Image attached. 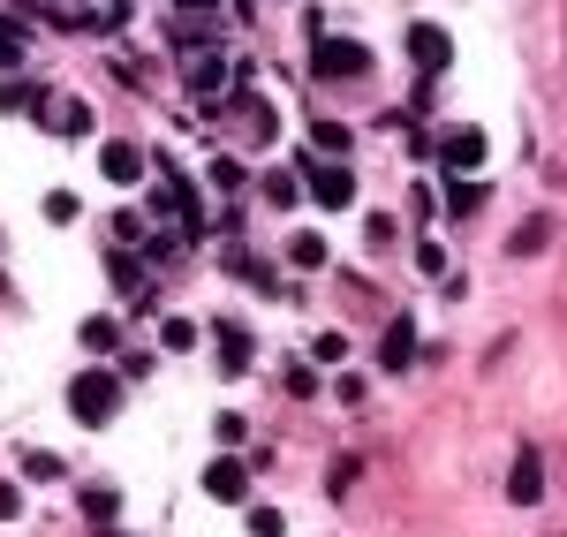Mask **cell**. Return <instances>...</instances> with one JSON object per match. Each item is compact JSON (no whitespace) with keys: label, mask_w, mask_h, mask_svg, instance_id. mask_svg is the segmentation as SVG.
<instances>
[{"label":"cell","mask_w":567,"mask_h":537,"mask_svg":"<svg viewBox=\"0 0 567 537\" xmlns=\"http://www.w3.org/2000/svg\"><path fill=\"white\" fill-rule=\"evenodd\" d=\"M310 69H318V76H363V69H371V53H363L356 38H326V31H318V46H310Z\"/></svg>","instance_id":"3"},{"label":"cell","mask_w":567,"mask_h":537,"mask_svg":"<svg viewBox=\"0 0 567 537\" xmlns=\"http://www.w3.org/2000/svg\"><path fill=\"white\" fill-rule=\"evenodd\" d=\"M76 212H84V205H76V197H69V190H53V197H46V220H53V227H69V220H76Z\"/></svg>","instance_id":"21"},{"label":"cell","mask_w":567,"mask_h":537,"mask_svg":"<svg viewBox=\"0 0 567 537\" xmlns=\"http://www.w3.org/2000/svg\"><path fill=\"white\" fill-rule=\"evenodd\" d=\"M23 477H31V485H46V477H61V462H53L46 447H31V454H23Z\"/></svg>","instance_id":"19"},{"label":"cell","mask_w":567,"mask_h":537,"mask_svg":"<svg viewBox=\"0 0 567 537\" xmlns=\"http://www.w3.org/2000/svg\"><path fill=\"white\" fill-rule=\"evenodd\" d=\"M303 174H310L303 190L318 197L326 212H348V205H356V174H348V167H303Z\"/></svg>","instance_id":"4"},{"label":"cell","mask_w":567,"mask_h":537,"mask_svg":"<svg viewBox=\"0 0 567 537\" xmlns=\"http://www.w3.org/2000/svg\"><path fill=\"white\" fill-rule=\"evenodd\" d=\"M205 492L212 500H242V492H250V469H242L235 454H220V462H205Z\"/></svg>","instance_id":"8"},{"label":"cell","mask_w":567,"mask_h":537,"mask_svg":"<svg viewBox=\"0 0 567 537\" xmlns=\"http://www.w3.org/2000/svg\"><path fill=\"white\" fill-rule=\"evenodd\" d=\"M159 341H167V348H197V326H189V318H167V326H159Z\"/></svg>","instance_id":"22"},{"label":"cell","mask_w":567,"mask_h":537,"mask_svg":"<svg viewBox=\"0 0 567 537\" xmlns=\"http://www.w3.org/2000/svg\"><path fill=\"white\" fill-rule=\"evenodd\" d=\"M69 409H76V424H91V432H99V424H114V409H121V379L114 371H76L69 379Z\"/></svg>","instance_id":"1"},{"label":"cell","mask_w":567,"mask_h":537,"mask_svg":"<svg viewBox=\"0 0 567 537\" xmlns=\"http://www.w3.org/2000/svg\"><path fill=\"white\" fill-rule=\"evenodd\" d=\"M545 235H552V220H530V227L515 235V258H537V250H545Z\"/></svg>","instance_id":"20"},{"label":"cell","mask_w":567,"mask_h":537,"mask_svg":"<svg viewBox=\"0 0 567 537\" xmlns=\"http://www.w3.org/2000/svg\"><path fill=\"white\" fill-rule=\"evenodd\" d=\"M16 507H23V492H16V485H0V515H16Z\"/></svg>","instance_id":"27"},{"label":"cell","mask_w":567,"mask_h":537,"mask_svg":"<svg viewBox=\"0 0 567 537\" xmlns=\"http://www.w3.org/2000/svg\"><path fill=\"white\" fill-rule=\"evenodd\" d=\"M84 348H114V318H84Z\"/></svg>","instance_id":"26"},{"label":"cell","mask_w":567,"mask_h":537,"mask_svg":"<svg viewBox=\"0 0 567 537\" xmlns=\"http://www.w3.org/2000/svg\"><path fill=\"white\" fill-rule=\"evenodd\" d=\"M182 8H212V0H182Z\"/></svg>","instance_id":"28"},{"label":"cell","mask_w":567,"mask_h":537,"mask_svg":"<svg viewBox=\"0 0 567 537\" xmlns=\"http://www.w3.org/2000/svg\"><path fill=\"white\" fill-rule=\"evenodd\" d=\"M212 333H220V348H227L220 371H250V333H242V326H212Z\"/></svg>","instance_id":"11"},{"label":"cell","mask_w":567,"mask_h":537,"mask_svg":"<svg viewBox=\"0 0 567 537\" xmlns=\"http://www.w3.org/2000/svg\"><path fill=\"white\" fill-rule=\"evenodd\" d=\"M507 500H515V507H537V500H545V462H537L530 447L515 454V477H507Z\"/></svg>","instance_id":"7"},{"label":"cell","mask_w":567,"mask_h":537,"mask_svg":"<svg viewBox=\"0 0 567 537\" xmlns=\"http://www.w3.org/2000/svg\"><path fill=\"white\" fill-rule=\"evenodd\" d=\"M31 106H38L31 84H0V114H31Z\"/></svg>","instance_id":"18"},{"label":"cell","mask_w":567,"mask_h":537,"mask_svg":"<svg viewBox=\"0 0 567 537\" xmlns=\"http://www.w3.org/2000/svg\"><path fill=\"white\" fill-rule=\"evenodd\" d=\"M363 243L386 250V243H394V220H386V212H371V220H363Z\"/></svg>","instance_id":"23"},{"label":"cell","mask_w":567,"mask_h":537,"mask_svg":"<svg viewBox=\"0 0 567 537\" xmlns=\"http://www.w3.org/2000/svg\"><path fill=\"white\" fill-rule=\"evenodd\" d=\"M106 537H121V530H106Z\"/></svg>","instance_id":"29"},{"label":"cell","mask_w":567,"mask_h":537,"mask_svg":"<svg viewBox=\"0 0 567 537\" xmlns=\"http://www.w3.org/2000/svg\"><path fill=\"white\" fill-rule=\"evenodd\" d=\"M310 137H318V152H348V129H341V122H318Z\"/></svg>","instance_id":"25"},{"label":"cell","mask_w":567,"mask_h":537,"mask_svg":"<svg viewBox=\"0 0 567 537\" xmlns=\"http://www.w3.org/2000/svg\"><path fill=\"white\" fill-rule=\"evenodd\" d=\"M250 537H288V515L280 507H250Z\"/></svg>","instance_id":"16"},{"label":"cell","mask_w":567,"mask_h":537,"mask_svg":"<svg viewBox=\"0 0 567 537\" xmlns=\"http://www.w3.org/2000/svg\"><path fill=\"white\" fill-rule=\"evenodd\" d=\"M53 129H61V137H84V129H91V106L84 99H53Z\"/></svg>","instance_id":"13"},{"label":"cell","mask_w":567,"mask_h":537,"mask_svg":"<svg viewBox=\"0 0 567 537\" xmlns=\"http://www.w3.org/2000/svg\"><path fill=\"white\" fill-rule=\"evenodd\" d=\"M378 364H386V371L416 364V326H409V318H394V326L378 333Z\"/></svg>","instance_id":"9"},{"label":"cell","mask_w":567,"mask_h":537,"mask_svg":"<svg viewBox=\"0 0 567 537\" xmlns=\"http://www.w3.org/2000/svg\"><path fill=\"white\" fill-rule=\"evenodd\" d=\"M310 356H318V364H341L348 341H341V333H318V341H310Z\"/></svg>","instance_id":"24"},{"label":"cell","mask_w":567,"mask_h":537,"mask_svg":"<svg viewBox=\"0 0 567 537\" xmlns=\"http://www.w3.org/2000/svg\"><path fill=\"white\" fill-rule=\"evenodd\" d=\"M114 507H121L114 485H91V492H84V515H91V522H114Z\"/></svg>","instance_id":"15"},{"label":"cell","mask_w":567,"mask_h":537,"mask_svg":"<svg viewBox=\"0 0 567 537\" xmlns=\"http://www.w3.org/2000/svg\"><path fill=\"white\" fill-rule=\"evenodd\" d=\"M409 61H416V69H447V61H454V38L439 31V23H409Z\"/></svg>","instance_id":"5"},{"label":"cell","mask_w":567,"mask_h":537,"mask_svg":"<svg viewBox=\"0 0 567 537\" xmlns=\"http://www.w3.org/2000/svg\"><path fill=\"white\" fill-rule=\"evenodd\" d=\"M477 205H484V182H469V174H447V212H462V220H469Z\"/></svg>","instance_id":"12"},{"label":"cell","mask_w":567,"mask_h":537,"mask_svg":"<svg viewBox=\"0 0 567 537\" xmlns=\"http://www.w3.org/2000/svg\"><path fill=\"white\" fill-rule=\"evenodd\" d=\"M484 152H492V144H484V129H469V122H454L447 137H439V167L447 174H477Z\"/></svg>","instance_id":"2"},{"label":"cell","mask_w":567,"mask_h":537,"mask_svg":"<svg viewBox=\"0 0 567 537\" xmlns=\"http://www.w3.org/2000/svg\"><path fill=\"white\" fill-rule=\"evenodd\" d=\"M288 265H295V273H318V265H326V243H318V235H295V243H288Z\"/></svg>","instance_id":"14"},{"label":"cell","mask_w":567,"mask_h":537,"mask_svg":"<svg viewBox=\"0 0 567 537\" xmlns=\"http://www.w3.org/2000/svg\"><path fill=\"white\" fill-rule=\"evenodd\" d=\"M23 53H31V38H23V31H16V23H0V69H16Z\"/></svg>","instance_id":"17"},{"label":"cell","mask_w":567,"mask_h":537,"mask_svg":"<svg viewBox=\"0 0 567 537\" xmlns=\"http://www.w3.org/2000/svg\"><path fill=\"white\" fill-rule=\"evenodd\" d=\"M99 174L114 182V190H137V182H144V152H137V144H106V152H99Z\"/></svg>","instance_id":"6"},{"label":"cell","mask_w":567,"mask_h":537,"mask_svg":"<svg viewBox=\"0 0 567 537\" xmlns=\"http://www.w3.org/2000/svg\"><path fill=\"white\" fill-rule=\"evenodd\" d=\"M189 84H197V91H205V114H212V91H220L227 84V53H189Z\"/></svg>","instance_id":"10"}]
</instances>
